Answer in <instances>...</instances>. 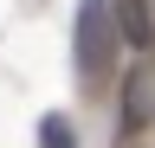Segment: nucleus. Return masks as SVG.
I'll return each instance as SVG.
<instances>
[{"instance_id":"f257e3e1","label":"nucleus","mask_w":155,"mask_h":148,"mask_svg":"<svg viewBox=\"0 0 155 148\" xmlns=\"http://www.w3.org/2000/svg\"><path fill=\"white\" fill-rule=\"evenodd\" d=\"M71 52H78V77H104L116 65V45H123V20H116V0H84L71 26Z\"/></svg>"},{"instance_id":"f03ea898","label":"nucleus","mask_w":155,"mask_h":148,"mask_svg":"<svg viewBox=\"0 0 155 148\" xmlns=\"http://www.w3.org/2000/svg\"><path fill=\"white\" fill-rule=\"evenodd\" d=\"M149 103H155L149 71H129V77H123V135H136V129L149 122Z\"/></svg>"},{"instance_id":"7ed1b4c3","label":"nucleus","mask_w":155,"mask_h":148,"mask_svg":"<svg viewBox=\"0 0 155 148\" xmlns=\"http://www.w3.org/2000/svg\"><path fill=\"white\" fill-rule=\"evenodd\" d=\"M116 20H123V45H155V26H149V7L142 0H116Z\"/></svg>"},{"instance_id":"20e7f679","label":"nucleus","mask_w":155,"mask_h":148,"mask_svg":"<svg viewBox=\"0 0 155 148\" xmlns=\"http://www.w3.org/2000/svg\"><path fill=\"white\" fill-rule=\"evenodd\" d=\"M39 148H78V129L65 116H45V122H39Z\"/></svg>"}]
</instances>
